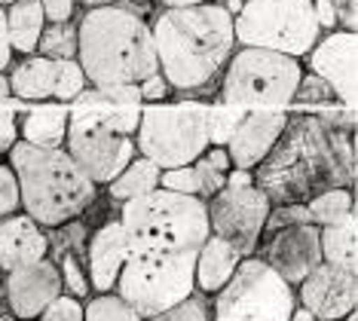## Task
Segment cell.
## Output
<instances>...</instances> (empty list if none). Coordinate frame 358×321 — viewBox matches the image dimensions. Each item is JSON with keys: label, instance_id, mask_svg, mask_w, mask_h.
<instances>
[{"label": "cell", "instance_id": "f35d334b", "mask_svg": "<svg viewBox=\"0 0 358 321\" xmlns=\"http://www.w3.org/2000/svg\"><path fill=\"white\" fill-rule=\"evenodd\" d=\"M138 86V95H141V101H162V98H169V92H172V86H169V80L162 77L159 71H153L150 77H144Z\"/></svg>", "mask_w": 358, "mask_h": 321}, {"label": "cell", "instance_id": "ffe728a7", "mask_svg": "<svg viewBox=\"0 0 358 321\" xmlns=\"http://www.w3.org/2000/svg\"><path fill=\"white\" fill-rule=\"evenodd\" d=\"M50 254V229H43L25 211L0 217V269L10 273Z\"/></svg>", "mask_w": 358, "mask_h": 321}, {"label": "cell", "instance_id": "cb8c5ba5", "mask_svg": "<svg viewBox=\"0 0 358 321\" xmlns=\"http://www.w3.org/2000/svg\"><path fill=\"white\" fill-rule=\"evenodd\" d=\"M3 10H6V37H10V49L19 55H34L40 31H43V24H46L40 0H13V3H6Z\"/></svg>", "mask_w": 358, "mask_h": 321}, {"label": "cell", "instance_id": "9a60e30c", "mask_svg": "<svg viewBox=\"0 0 358 321\" xmlns=\"http://www.w3.org/2000/svg\"><path fill=\"white\" fill-rule=\"evenodd\" d=\"M297 300L306 312H313L315 321H343L349 312H355L358 278L349 269H340L334 263L322 260L297 285Z\"/></svg>", "mask_w": 358, "mask_h": 321}, {"label": "cell", "instance_id": "4dcf8cb0", "mask_svg": "<svg viewBox=\"0 0 358 321\" xmlns=\"http://www.w3.org/2000/svg\"><path fill=\"white\" fill-rule=\"evenodd\" d=\"M83 321H144L120 294L104 291L83 306Z\"/></svg>", "mask_w": 358, "mask_h": 321}, {"label": "cell", "instance_id": "1f68e13d", "mask_svg": "<svg viewBox=\"0 0 358 321\" xmlns=\"http://www.w3.org/2000/svg\"><path fill=\"white\" fill-rule=\"evenodd\" d=\"M144 321H211V306H208V294L193 291L190 297H184L175 306L157 312V315L144 318Z\"/></svg>", "mask_w": 358, "mask_h": 321}, {"label": "cell", "instance_id": "4fadbf2b", "mask_svg": "<svg viewBox=\"0 0 358 321\" xmlns=\"http://www.w3.org/2000/svg\"><path fill=\"white\" fill-rule=\"evenodd\" d=\"M260 238V260L279 273L291 287H297L303 278L322 263V242H319V227L315 224H294V227H279L264 233Z\"/></svg>", "mask_w": 358, "mask_h": 321}, {"label": "cell", "instance_id": "d6986e66", "mask_svg": "<svg viewBox=\"0 0 358 321\" xmlns=\"http://www.w3.org/2000/svg\"><path fill=\"white\" fill-rule=\"evenodd\" d=\"M126 254H129V238L120 217L104 220L101 227H95V233L86 236V276L92 291L104 294L117 287Z\"/></svg>", "mask_w": 358, "mask_h": 321}, {"label": "cell", "instance_id": "8fae6325", "mask_svg": "<svg viewBox=\"0 0 358 321\" xmlns=\"http://www.w3.org/2000/svg\"><path fill=\"white\" fill-rule=\"evenodd\" d=\"M211 236L230 242L242 257H251L264 238V224L270 214V199L257 184L251 187H221L206 199Z\"/></svg>", "mask_w": 358, "mask_h": 321}, {"label": "cell", "instance_id": "db71d44e", "mask_svg": "<svg viewBox=\"0 0 358 321\" xmlns=\"http://www.w3.org/2000/svg\"><path fill=\"white\" fill-rule=\"evenodd\" d=\"M6 3H13V0H0V6H6Z\"/></svg>", "mask_w": 358, "mask_h": 321}, {"label": "cell", "instance_id": "f6af8a7d", "mask_svg": "<svg viewBox=\"0 0 358 321\" xmlns=\"http://www.w3.org/2000/svg\"><path fill=\"white\" fill-rule=\"evenodd\" d=\"M0 104L10 107L13 104V95H10V83H6V73L0 71Z\"/></svg>", "mask_w": 358, "mask_h": 321}, {"label": "cell", "instance_id": "d4e9b609", "mask_svg": "<svg viewBox=\"0 0 358 321\" xmlns=\"http://www.w3.org/2000/svg\"><path fill=\"white\" fill-rule=\"evenodd\" d=\"M319 242H322L324 263H334V266H340V269L358 273V217H355V211L346 214L337 224L319 227Z\"/></svg>", "mask_w": 358, "mask_h": 321}, {"label": "cell", "instance_id": "e575fe53", "mask_svg": "<svg viewBox=\"0 0 358 321\" xmlns=\"http://www.w3.org/2000/svg\"><path fill=\"white\" fill-rule=\"evenodd\" d=\"M37 318H43V321H83V303L62 291L59 297H52L46 303Z\"/></svg>", "mask_w": 358, "mask_h": 321}, {"label": "cell", "instance_id": "f1b7e54d", "mask_svg": "<svg viewBox=\"0 0 358 321\" xmlns=\"http://www.w3.org/2000/svg\"><path fill=\"white\" fill-rule=\"evenodd\" d=\"M334 104H340V98L331 89L328 80H322L319 73H313V71L300 73L291 107H300V110H324V107H334Z\"/></svg>", "mask_w": 358, "mask_h": 321}, {"label": "cell", "instance_id": "ba28073f", "mask_svg": "<svg viewBox=\"0 0 358 321\" xmlns=\"http://www.w3.org/2000/svg\"><path fill=\"white\" fill-rule=\"evenodd\" d=\"M233 34L242 46H264L303 59L322 31L313 0H245L233 15Z\"/></svg>", "mask_w": 358, "mask_h": 321}, {"label": "cell", "instance_id": "74e56055", "mask_svg": "<svg viewBox=\"0 0 358 321\" xmlns=\"http://www.w3.org/2000/svg\"><path fill=\"white\" fill-rule=\"evenodd\" d=\"M19 141V113L13 107L0 104V156L10 153V147Z\"/></svg>", "mask_w": 358, "mask_h": 321}, {"label": "cell", "instance_id": "9c48e42d", "mask_svg": "<svg viewBox=\"0 0 358 321\" xmlns=\"http://www.w3.org/2000/svg\"><path fill=\"white\" fill-rule=\"evenodd\" d=\"M297 294L260 257H242L233 278L215 294L211 321H288Z\"/></svg>", "mask_w": 358, "mask_h": 321}, {"label": "cell", "instance_id": "8992f818", "mask_svg": "<svg viewBox=\"0 0 358 321\" xmlns=\"http://www.w3.org/2000/svg\"><path fill=\"white\" fill-rule=\"evenodd\" d=\"M132 141L159 169L190 166L208 147V104H144Z\"/></svg>", "mask_w": 358, "mask_h": 321}, {"label": "cell", "instance_id": "5bb4252c", "mask_svg": "<svg viewBox=\"0 0 358 321\" xmlns=\"http://www.w3.org/2000/svg\"><path fill=\"white\" fill-rule=\"evenodd\" d=\"M141 107L144 101L138 95V86H86L68 101L71 122L110 129L120 135H135Z\"/></svg>", "mask_w": 358, "mask_h": 321}, {"label": "cell", "instance_id": "44dd1931", "mask_svg": "<svg viewBox=\"0 0 358 321\" xmlns=\"http://www.w3.org/2000/svg\"><path fill=\"white\" fill-rule=\"evenodd\" d=\"M239 260H242V254L236 251L230 242H224V238L208 233V238L196 251V263H193V285H196V291L199 294H217L233 278Z\"/></svg>", "mask_w": 358, "mask_h": 321}, {"label": "cell", "instance_id": "4316f807", "mask_svg": "<svg viewBox=\"0 0 358 321\" xmlns=\"http://www.w3.org/2000/svg\"><path fill=\"white\" fill-rule=\"evenodd\" d=\"M306 208L313 214L315 227H328L343 220L346 214L355 211V193L349 187H328V190L315 193L313 199H306Z\"/></svg>", "mask_w": 358, "mask_h": 321}, {"label": "cell", "instance_id": "b9f144b4", "mask_svg": "<svg viewBox=\"0 0 358 321\" xmlns=\"http://www.w3.org/2000/svg\"><path fill=\"white\" fill-rule=\"evenodd\" d=\"M313 13H315V24H319V31H334L337 28V13H334L331 0H313Z\"/></svg>", "mask_w": 358, "mask_h": 321}, {"label": "cell", "instance_id": "5b68a950", "mask_svg": "<svg viewBox=\"0 0 358 321\" xmlns=\"http://www.w3.org/2000/svg\"><path fill=\"white\" fill-rule=\"evenodd\" d=\"M117 217L126 229L129 254L144 257H196L211 233L206 199L162 187L123 202Z\"/></svg>", "mask_w": 358, "mask_h": 321}, {"label": "cell", "instance_id": "f546056e", "mask_svg": "<svg viewBox=\"0 0 358 321\" xmlns=\"http://www.w3.org/2000/svg\"><path fill=\"white\" fill-rule=\"evenodd\" d=\"M248 107L233 104V101H217L208 104V147H227L236 135L239 122L245 120Z\"/></svg>", "mask_w": 358, "mask_h": 321}, {"label": "cell", "instance_id": "bcb514c9", "mask_svg": "<svg viewBox=\"0 0 358 321\" xmlns=\"http://www.w3.org/2000/svg\"><path fill=\"white\" fill-rule=\"evenodd\" d=\"M162 6H199V3H215V0H159Z\"/></svg>", "mask_w": 358, "mask_h": 321}, {"label": "cell", "instance_id": "484cf974", "mask_svg": "<svg viewBox=\"0 0 358 321\" xmlns=\"http://www.w3.org/2000/svg\"><path fill=\"white\" fill-rule=\"evenodd\" d=\"M159 171L162 169L157 166V162H150L148 156H132V162H129V166L120 171L108 187H104V190H108V199L120 208V205L129 202V199H138V196L157 190Z\"/></svg>", "mask_w": 358, "mask_h": 321}, {"label": "cell", "instance_id": "277c9868", "mask_svg": "<svg viewBox=\"0 0 358 321\" xmlns=\"http://www.w3.org/2000/svg\"><path fill=\"white\" fill-rule=\"evenodd\" d=\"M6 156L19 180L22 211L43 229L80 217L99 199V187L83 175L64 147H37L19 138Z\"/></svg>", "mask_w": 358, "mask_h": 321}, {"label": "cell", "instance_id": "f907efd6", "mask_svg": "<svg viewBox=\"0 0 358 321\" xmlns=\"http://www.w3.org/2000/svg\"><path fill=\"white\" fill-rule=\"evenodd\" d=\"M343 321H358V318H355V312H349V315H346Z\"/></svg>", "mask_w": 358, "mask_h": 321}, {"label": "cell", "instance_id": "ac0fdd59", "mask_svg": "<svg viewBox=\"0 0 358 321\" xmlns=\"http://www.w3.org/2000/svg\"><path fill=\"white\" fill-rule=\"evenodd\" d=\"M288 113V107H248L245 120L239 122L236 135L227 144L233 169H255L279 141Z\"/></svg>", "mask_w": 358, "mask_h": 321}, {"label": "cell", "instance_id": "6da1fadb", "mask_svg": "<svg viewBox=\"0 0 358 321\" xmlns=\"http://www.w3.org/2000/svg\"><path fill=\"white\" fill-rule=\"evenodd\" d=\"M251 171L270 205L306 202L328 187L355 190V110H291L279 141Z\"/></svg>", "mask_w": 358, "mask_h": 321}, {"label": "cell", "instance_id": "3957f363", "mask_svg": "<svg viewBox=\"0 0 358 321\" xmlns=\"http://www.w3.org/2000/svg\"><path fill=\"white\" fill-rule=\"evenodd\" d=\"M77 62L89 86H135L153 71L150 22L126 3L92 6L77 22Z\"/></svg>", "mask_w": 358, "mask_h": 321}, {"label": "cell", "instance_id": "603a6c76", "mask_svg": "<svg viewBox=\"0 0 358 321\" xmlns=\"http://www.w3.org/2000/svg\"><path fill=\"white\" fill-rule=\"evenodd\" d=\"M71 110L68 104H43L19 117V138L37 147H64Z\"/></svg>", "mask_w": 358, "mask_h": 321}, {"label": "cell", "instance_id": "7402d4cb", "mask_svg": "<svg viewBox=\"0 0 358 321\" xmlns=\"http://www.w3.org/2000/svg\"><path fill=\"white\" fill-rule=\"evenodd\" d=\"M6 83L15 101H46L55 95V62L46 55H25L19 64L6 68Z\"/></svg>", "mask_w": 358, "mask_h": 321}, {"label": "cell", "instance_id": "7c38bea8", "mask_svg": "<svg viewBox=\"0 0 358 321\" xmlns=\"http://www.w3.org/2000/svg\"><path fill=\"white\" fill-rule=\"evenodd\" d=\"M64 150L83 169V175L95 187H108L135 156L132 135H120L110 129L86 126V122H68Z\"/></svg>", "mask_w": 358, "mask_h": 321}, {"label": "cell", "instance_id": "83f0119b", "mask_svg": "<svg viewBox=\"0 0 358 321\" xmlns=\"http://www.w3.org/2000/svg\"><path fill=\"white\" fill-rule=\"evenodd\" d=\"M37 55L52 62L77 59V22H46L37 40Z\"/></svg>", "mask_w": 358, "mask_h": 321}, {"label": "cell", "instance_id": "e0dca14e", "mask_svg": "<svg viewBox=\"0 0 358 321\" xmlns=\"http://www.w3.org/2000/svg\"><path fill=\"white\" fill-rule=\"evenodd\" d=\"M355 55H358V37L355 31L334 28L328 37H319L315 46L306 52L309 71L328 80L331 89L337 92L340 104L355 110Z\"/></svg>", "mask_w": 358, "mask_h": 321}, {"label": "cell", "instance_id": "ab89813d", "mask_svg": "<svg viewBox=\"0 0 358 321\" xmlns=\"http://www.w3.org/2000/svg\"><path fill=\"white\" fill-rule=\"evenodd\" d=\"M46 22H71L77 10V0H40Z\"/></svg>", "mask_w": 358, "mask_h": 321}, {"label": "cell", "instance_id": "52a82bcc", "mask_svg": "<svg viewBox=\"0 0 358 321\" xmlns=\"http://www.w3.org/2000/svg\"><path fill=\"white\" fill-rule=\"evenodd\" d=\"M303 68L294 55L264 46L233 49L221 71V101L242 107H291Z\"/></svg>", "mask_w": 358, "mask_h": 321}, {"label": "cell", "instance_id": "7dc6e473", "mask_svg": "<svg viewBox=\"0 0 358 321\" xmlns=\"http://www.w3.org/2000/svg\"><path fill=\"white\" fill-rule=\"evenodd\" d=\"M288 321H315V315H313V312H306L303 306H294V312H291Z\"/></svg>", "mask_w": 358, "mask_h": 321}, {"label": "cell", "instance_id": "f5cc1de1", "mask_svg": "<svg viewBox=\"0 0 358 321\" xmlns=\"http://www.w3.org/2000/svg\"><path fill=\"white\" fill-rule=\"evenodd\" d=\"M0 321H13V318L10 315H0Z\"/></svg>", "mask_w": 358, "mask_h": 321}, {"label": "cell", "instance_id": "60d3db41", "mask_svg": "<svg viewBox=\"0 0 358 321\" xmlns=\"http://www.w3.org/2000/svg\"><path fill=\"white\" fill-rule=\"evenodd\" d=\"M334 13H337V24L343 31H355L358 28V0H331Z\"/></svg>", "mask_w": 358, "mask_h": 321}, {"label": "cell", "instance_id": "7a4b0ae2", "mask_svg": "<svg viewBox=\"0 0 358 321\" xmlns=\"http://www.w3.org/2000/svg\"><path fill=\"white\" fill-rule=\"evenodd\" d=\"M159 73L175 92H202L221 80L236 49L233 15L215 3L162 6L150 22Z\"/></svg>", "mask_w": 358, "mask_h": 321}, {"label": "cell", "instance_id": "c3c4849f", "mask_svg": "<svg viewBox=\"0 0 358 321\" xmlns=\"http://www.w3.org/2000/svg\"><path fill=\"white\" fill-rule=\"evenodd\" d=\"M77 3H83L86 10H92V6H108V3H123V0H77Z\"/></svg>", "mask_w": 358, "mask_h": 321}, {"label": "cell", "instance_id": "681fc988", "mask_svg": "<svg viewBox=\"0 0 358 321\" xmlns=\"http://www.w3.org/2000/svg\"><path fill=\"white\" fill-rule=\"evenodd\" d=\"M126 6H132V10H138V6H144V10H148V0H123Z\"/></svg>", "mask_w": 358, "mask_h": 321}, {"label": "cell", "instance_id": "836d02e7", "mask_svg": "<svg viewBox=\"0 0 358 321\" xmlns=\"http://www.w3.org/2000/svg\"><path fill=\"white\" fill-rule=\"evenodd\" d=\"M159 187L172 193H184V196H199V180H196V169L190 166H178V169H162L159 171Z\"/></svg>", "mask_w": 358, "mask_h": 321}, {"label": "cell", "instance_id": "d590c367", "mask_svg": "<svg viewBox=\"0 0 358 321\" xmlns=\"http://www.w3.org/2000/svg\"><path fill=\"white\" fill-rule=\"evenodd\" d=\"M193 169H196V180H199V199H211V196L224 187L227 175L221 169H215V162H211L206 153L193 159Z\"/></svg>", "mask_w": 358, "mask_h": 321}, {"label": "cell", "instance_id": "7bdbcfd3", "mask_svg": "<svg viewBox=\"0 0 358 321\" xmlns=\"http://www.w3.org/2000/svg\"><path fill=\"white\" fill-rule=\"evenodd\" d=\"M13 64V49L10 37H6V10L0 6V71H6Z\"/></svg>", "mask_w": 358, "mask_h": 321}, {"label": "cell", "instance_id": "816d5d0a", "mask_svg": "<svg viewBox=\"0 0 358 321\" xmlns=\"http://www.w3.org/2000/svg\"><path fill=\"white\" fill-rule=\"evenodd\" d=\"M0 294H3V269H0Z\"/></svg>", "mask_w": 358, "mask_h": 321}, {"label": "cell", "instance_id": "d6a6232c", "mask_svg": "<svg viewBox=\"0 0 358 321\" xmlns=\"http://www.w3.org/2000/svg\"><path fill=\"white\" fill-rule=\"evenodd\" d=\"M86 86H89L86 83V73H83V68H80L77 59L55 62V95L52 98H59V101L68 104L71 98H77Z\"/></svg>", "mask_w": 358, "mask_h": 321}, {"label": "cell", "instance_id": "2e32d148", "mask_svg": "<svg viewBox=\"0 0 358 321\" xmlns=\"http://www.w3.org/2000/svg\"><path fill=\"white\" fill-rule=\"evenodd\" d=\"M64 287L59 266L50 257H40L34 263H25V266H15L10 273H3V297L15 318L25 321L37 318L46 303L59 297Z\"/></svg>", "mask_w": 358, "mask_h": 321}, {"label": "cell", "instance_id": "30bf717a", "mask_svg": "<svg viewBox=\"0 0 358 321\" xmlns=\"http://www.w3.org/2000/svg\"><path fill=\"white\" fill-rule=\"evenodd\" d=\"M193 263H196V257L126 254V263L117 278V294L141 318H150L196 291V285H193Z\"/></svg>", "mask_w": 358, "mask_h": 321}, {"label": "cell", "instance_id": "8d00e7d4", "mask_svg": "<svg viewBox=\"0 0 358 321\" xmlns=\"http://www.w3.org/2000/svg\"><path fill=\"white\" fill-rule=\"evenodd\" d=\"M15 211H22L19 180H15V171L10 169V162H0V217Z\"/></svg>", "mask_w": 358, "mask_h": 321}, {"label": "cell", "instance_id": "ee69618b", "mask_svg": "<svg viewBox=\"0 0 358 321\" xmlns=\"http://www.w3.org/2000/svg\"><path fill=\"white\" fill-rule=\"evenodd\" d=\"M224 184L227 187H251L255 184V171L251 169H230L224 178Z\"/></svg>", "mask_w": 358, "mask_h": 321}]
</instances>
